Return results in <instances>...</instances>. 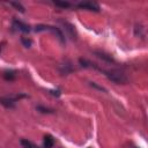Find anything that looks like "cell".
I'll use <instances>...</instances> for the list:
<instances>
[{"mask_svg": "<svg viewBox=\"0 0 148 148\" xmlns=\"http://www.w3.org/2000/svg\"><path fill=\"white\" fill-rule=\"evenodd\" d=\"M79 8L81 9H88V10H94V12H99V7L97 3L91 2V1H84V2H80L77 5Z\"/></svg>", "mask_w": 148, "mask_h": 148, "instance_id": "obj_3", "label": "cell"}, {"mask_svg": "<svg viewBox=\"0 0 148 148\" xmlns=\"http://www.w3.org/2000/svg\"><path fill=\"white\" fill-rule=\"evenodd\" d=\"M22 43H23L24 46H27V47H29V46L31 45V40H30V39H27V38H22Z\"/></svg>", "mask_w": 148, "mask_h": 148, "instance_id": "obj_10", "label": "cell"}, {"mask_svg": "<svg viewBox=\"0 0 148 148\" xmlns=\"http://www.w3.org/2000/svg\"><path fill=\"white\" fill-rule=\"evenodd\" d=\"M105 73H106V76L116 83H126L127 82V77L119 72H105Z\"/></svg>", "mask_w": 148, "mask_h": 148, "instance_id": "obj_1", "label": "cell"}, {"mask_svg": "<svg viewBox=\"0 0 148 148\" xmlns=\"http://www.w3.org/2000/svg\"><path fill=\"white\" fill-rule=\"evenodd\" d=\"M5 79H7V80H13L14 79V73L13 72H7L6 74H5Z\"/></svg>", "mask_w": 148, "mask_h": 148, "instance_id": "obj_9", "label": "cell"}, {"mask_svg": "<svg viewBox=\"0 0 148 148\" xmlns=\"http://www.w3.org/2000/svg\"><path fill=\"white\" fill-rule=\"evenodd\" d=\"M12 6H14V7H16L17 8V10H20V12H24V8L22 7V5L21 3H17V2H12Z\"/></svg>", "mask_w": 148, "mask_h": 148, "instance_id": "obj_8", "label": "cell"}, {"mask_svg": "<svg viewBox=\"0 0 148 148\" xmlns=\"http://www.w3.org/2000/svg\"><path fill=\"white\" fill-rule=\"evenodd\" d=\"M35 30H36V31H46V30H49V31L53 32L54 35H57L58 38H59L61 42H64V36H62V34L60 32V30H59L58 28H54V27H51V25H37V27L35 28Z\"/></svg>", "mask_w": 148, "mask_h": 148, "instance_id": "obj_2", "label": "cell"}, {"mask_svg": "<svg viewBox=\"0 0 148 148\" xmlns=\"http://www.w3.org/2000/svg\"><path fill=\"white\" fill-rule=\"evenodd\" d=\"M90 84H91L92 87H95V88H97V89H99V90H103V91H105V89H104L103 87H99V86H97V84H96L95 82H91Z\"/></svg>", "mask_w": 148, "mask_h": 148, "instance_id": "obj_11", "label": "cell"}, {"mask_svg": "<svg viewBox=\"0 0 148 148\" xmlns=\"http://www.w3.org/2000/svg\"><path fill=\"white\" fill-rule=\"evenodd\" d=\"M54 3H56V6H59V7H62V8H67V7L71 6V3L67 2V1H54Z\"/></svg>", "mask_w": 148, "mask_h": 148, "instance_id": "obj_7", "label": "cell"}, {"mask_svg": "<svg viewBox=\"0 0 148 148\" xmlns=\"http://www.w3.org/2000/svg\"><path fill=\"white\" fill-rule=\"evenodd\" d=\"M13 24H14V28H16L17 30H20V31H22V32H29V31H30L29 25L22 23L21 21H16V20H15Z\"/></svg>", "mask_w": 148, "mask_h": 148, "instance_id": "obj_4", "label": "cell"}, {"mask_svg": "<svg viewBox=\"0 0 148 148\" xmlns=\"http://www.w3.org/2000/svg\"><path fill=\"white\" fill-rule=\"evenodd\" d=\"M53 143H54V140L51 135L47 134V135L44 136V148H52Z\"/></svg>", "mask_w": 148, "mask_h": 148, "instance_id": "obj_5", "label": "cell"}, {"mask_svg": "<svg viewBox=\"0 0 148 148\" xmlns=\"http://www.w3.org/2000/svg\"><path fill=\"white\" fill-rule=\"evenodd\" d=\"M21 143H22L25 148H38L37 146H35L32 142H30V141H28V140H22Z\"/></svg>", "mask_w": 148, "mask_h": 148, "instance_id": "obj_6", "label": "cell"}, {"mask_svg": "<svg viewBox=\"0 0 148 148\" xmlns=\"http://www.w3.org/2000/svg\"><path fill=\"white\" fill-rule=\"evenodd\" d=\"M2 44H3V43H2ZM2 44H0V51H1V45H2Z\"/></svg>", "mask_w": 148, "mask_h": 148, "instance_id": "obj_12", "label": "cell"}]
</instances>
